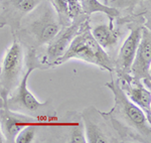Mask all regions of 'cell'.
Here are the masks:
<instances>
[{
    "instance_id": "obj_17",
    "label": "cell",
    "mask_w": 151,
    "mask_h": 143,
    "mask_svg": "<svg viewBox=\"0 0 151 143\" xmlns=\"http://www.w3.org/2000/svg\"><path fill=\"white\" fill-rule=\"evenodd\" d=\"M40 127L36 125H28L22 128L15 137L14 143H32L35 142L37 131Z\"/></svg>"
},
{
    "instance_id": "obj_3",
    "label": "cell",
    "mask_w": 151,
    "mask_h": 143,
    "mask_svg": "<svg viewBox=\"0 0 151 143\" xmlns=\"http://www.w3.org/2000/svg\"><path fill=\"white\" fill-rule=\"evenodd\" d=\"M63 25L48 0H43L21 20L13 35L26 50H40L60 32Z\"/></svg>"
},
{
    "instance_id": "obj_2",
    "label": "cell",
    "mask_w": 151,
    "mask_h": 143,
    "mask_svg": "<svg viewBox=\"0 0 151 143\" xmlns=\"http://www.w3.org/2000/svg\"><path fill=\"white\" fill-rule=\"evenodd\" d=\"M25 66L26 69L22 79L13 92H11L7 97L4 106L11 111L30 116L40 122H42L47 128H55L58 125V120L52 101L50 99L45 102L38 101L28 88V79L30 75L35 70H40L37 50L33 48L26 50Z\"/></svg>"
},
{
    "instance_id": "obj_7",
    "label": "cell",
    "mask_w": 151,
    "mask_h": 143,
    "mask_svg": "<svg viewBox=\"0 0 151 143\" xmlns=\"http://www.w3.org/2000/svg\"><path fill=\"white\" fill-rule=\"evenodd\" d=\"M132 19V22L130 21V19L126 21L129 26V33L121 45L116 59L114 60L113 74L116 76H122L130 73L131 65L141 38L142 27L144 25V22L147 20V18L143 15L134 16Z\"/></svg>"
},
{
    "instance_id": "obj_11",
    "label": "cell",
    "mask_w": 151,
    "mask_h": 143,
    "mask_svg": "<svg viewBox=\"0 0 151 143\" xmlns=\"http://www.w3.org/2000/svg\"><path fill=\"white\" fill-rule=\"evenodd\" d=\"M113 74V73H112ZM116 76V75H115ZM119 81L121 89L128 97L130 101H132L135 105H137L147 118L150 120L151 117V93L150 89L146 87V85L141 80L135 79L130 74L116 76Z\"/></svg>"
},
{
    "instance_id": "obj_16",
    "label": "cell",
    "mask_w": 151,
    "mask_h": 143,
    "mask_svg": "<svg viewBox=\"0 0 151 143\" xmlns=\"http://www.w3.org/2000/svg\"><path fill=\"white\" fill-rule=\"evenodd\" d=\"M50 5L57 12L58 20L63 26H68L72 23V20L69 15L68 10V1L67 0H48Z\"/></svg>"
},
{
    "instance_id": "obj_14",
    "label": "cell",
    "mask_w": 151,
    "mask_h": 143,
    "mask_svg": "<svg viewBox=\"0 0 151 143\" xmlns=\"http://www.w3.org/2000/svg\"><path fill=\"white\" fill-rule=\"evenodd\" d=\"M107 5L128 13V16L143 15L150 19V0H107Z\"/></svg>"
},
{
    "instance_id": "obj_19",
    "label": "cell",
    "mask_w": 151,
    "mask_h": 143,
    "mask_svg": "<svg viewBox=\"0 0 151 143\" xmlns=\"http://www.w3.org/2000/svg\"><path fill=\"white\" fill-rule=\"evenodd\" d=\"M5 142V138H4L3 134H2L1 128H0V143H4Z\"/></svg>"
},
{
    "instance_id": "obj_21",
    "label": "cell",
    "mask_w": 151,
    "mask_h": 143,
    "mask_svg": "<svg viewBox=\"0 0 151 143\" xmlns=\"http://www.w3.org/2000/svg\"><path fill=\"white\" fill-rule=\"evenodd\" d=\"M100 2H101V3H103V4H106L107 5V0H99Z\"/></svg>"
},
{
    "instance_id": "obj_15",
    "label": "cell",
    "mask_w": 151,
    "mask_h": 143,
    "mask_svg": "<svg viewBox=\"0 0 151 143\" xmlns=\"http://www.w3.org/2000/svg\"><path fill=\"white\" fill-rule=\"evenodd\" d=\"M82 10L85 15L90 16L94 13H104L109 17V22H114L117 18L120 17L121 13L118 9L103 4L99 0H79Z\"/></svg>"
},
{
    "instance_id": "obj_13",
    "label": "cell",
    "mask_w": 151,
    "mask_h": 143,
    "mask_svg": "<svg viewBox=\"0 0 151 143\" xmlns=\"http://www.w3.org/2000/svg\"><path fill=\"white\" fill-rule=\"evenodd\" d=\"M92 35L105 52H112L120 42L121 33L116 28L115 21L109 23L96 24L91 28Z\"/></svg>"
},
{
    "instance_id": "obj_12",
    "label": "cell",
    "mask_w": 151,
    "mask_h": 143,
    "mask_svg": "<svg viewBox=\"0 0 151 143\" xmlns=\"http://www.w3.org/2000/svg\"><path fill=\"white\" fill-rule=\"evenodd\" d=\"M28 125H36L40 128H47L42 122H40L30 116L14 112L5 106L0 108V128L5 138V142L14 143L18 132Z\"/></svg>"
},
{
    "instance_id": "obj_10",
    "label": "cell",
    "mask_w": 151,
    "mask_h": 143,
    "mask_svg": "<svg viewBox=\"0 0 151 143\" xmlns=\"http://www.w3.org/2000/svg\"><path fill=\"white\" fill-rule=\"evenodd\" d=\"M43 0H0V28L9 26L12 33L19 28L21 20Z\"/></svg>"
},
{
    "instance_id": "obj_8",
    "label": "cell",
    "mask_w": 151,
    "mask_h": 143,
    "mask_svg": "<svg viewBox=\"0 0 151 143\" xmlns=\"http://www.w3.org/2000/svg\"><path fill=\"white\" fill-rule=\"evenodd\" d=\"M87 143L121 142L114 130L95 106L85 108L81 113Z\"/></svg>"
},
{
    "instance_id": "obj_6",
    "label": "cell",
    "mask_w": 151,
    "mask_h": 143,
    "mask_svg": "<svg viewBox=\"0 0 151 143\" xmlns=\"http://www.w3.org/2000/svg\"><path fill=\"white\" fill-rule=\"evenodd\" d=\"M85 20L86 19H79L73 21L70 25L63 26L60 32L47 45H45V52H42V55L37 52L40 70H48L50 68L58 67V60L67 52L72 40L79 31L82 22Z\"/></svg>"
},
{
    "instance_id": "obj_1",
    "label": "cell",
    "mask_w": 151,
    "mask_h": 143,
    "mask_svg": "<svg viewBox=\"0 0 151 143\" xmlns=\"http://www.w3.org/2000/svg\"><path fill=\"white\" fill-rule=\"evenodd\" d=\"M113 94L114 106L109 112H101L121 142L150 143L151 123L137 105L128 99L121 89L119 81L112 76L105 84Z\"/></svg>"
},
{
    "instance_id": "obj_9",
    "label": "cell",
    "mask_w": 151,
    "mask_h": 143,
    "mask_svg": "<svg viewBox=\"0 0 151 143\" xmlns=\"http://www.w3.org/2000/svg\"><path fill=\"white\" fill-rule=\"evenodd\" d=\"M133 78L139 79L147 88L151 86V31L150 27L143 25L141 38L135 57L130 68V73Z\"/></svg>"
},
{
    "instance_id": "obj_20",
    "label": "cell",
    "mask_w": 151,
    "mask_h": 143,
    "mask_svg": "<svg viewBox=\"0 0 151 143\" xmlns=\"http://www.w3.org/2000/svg\"><path fill=\"white\" fill-rule=\"evenodd\" d=\"M3 106H4V101H3V99L0 97V108L3 107Z\"/></svg>"
},
{
    "instance_id": "obj_4",
    "label": "cell",
    "mask_w": 151,
    "mask_h": 143,
    "mask_svg": "<svg viewBox=\"0 0 151 143\" xmlns=\"http://www.w3.org/2000/svg\"><path fill=\"white\" fill-rule=\"evenodd\" d=\"M70 60H77L94 65L103 71L114 73V60L99 45L91 32L89 18L83 21L80 29L72 40L65 55L58 60V66Z\"/></svg>"
},
{
    "instance_id": "obj_5",
    "label": "cell",
    "mask_w": 151,
    "mask_h": 143,
    "mask_svg": "<svg viewBox=\"0 0 151 143\" xmlns=\"http://www.w3.org/2000/svg\"><path fill=\"white\" fill-rule=\"evenodd\" d=\"M25 71L24 47L13 35V40L5 50L0 63V97L4 103L7 97L17 87Z\"/></svg>"
},
{
    "instance_id": "obj_18",
    "label": "cell",
    "mask_w": 151,
    "mask_h": 143,
    "mask_svg": "<svg viewBox=\"0 0 151 143\" xmlns=\"http://www.w3.org/2000/svg\"><path fill=\"white\" fill-rule=\"evenodd\" d=\"M68 1V10H69V15L70 20H79V19H87L89 16L85 15L82 10L81 4L79 0H67Z\"/></svg>"
}]
</instances>
